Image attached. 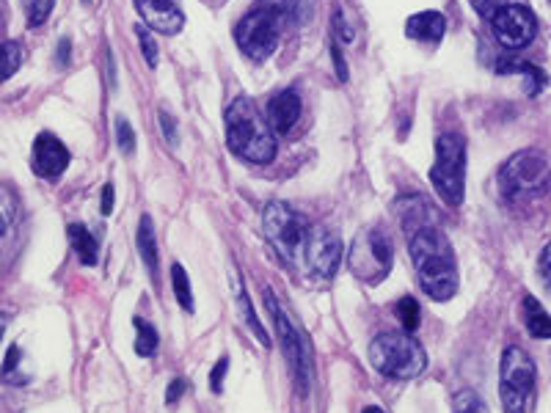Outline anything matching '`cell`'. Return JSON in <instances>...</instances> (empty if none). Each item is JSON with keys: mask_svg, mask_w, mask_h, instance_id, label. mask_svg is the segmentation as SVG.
Listing matches in <instances>:
<instances>
[{"mask_svg": "<svg viewBox=\"0 0 551 413\" xmlns=\"http://www.w3.org/2000/svg\"><path fill=\"white\" fill-rule=\"evenodd\" d=\"M138 14L144 17V25L149 31L174 36L180 34L185 25V12L182 0H133Z\"/></svg>", "mask_w": 551, "mask_h": 413, "instance_id": "cell-13", "label": "cell"}, {"mask_svg": "<svg viewBox=\"0 0 551 413\" xmlns=\"http://www.w3.org/2000/svg\"><path fill=\"white\" fill-rule=\"evenodd\" d=\"M116 144H119V149H122L124 155H133L135 152V133L124 116L116 119Z\"/></svg>", "mask_w": 551, "mask_h": 413, "instance_id": "cell-31", "label": "cell"}, {"mask_svg": "<svg viewBox=\"0 0 551 413\" xmlns=\"http://www.w3.org/2000/svg\"><path fill=\"white\" fill-rule=\"evenodd\" d=\"M23 64V47L17 42H0V83L9 80Z\"/></svg>", "mask_w": 551, "mask_h": 413, "instance_id": "cell-24", "label": "cell"}, {"mask_svg": "<svg viewBox=\"0 0 551 413\" xmlns=\"http://www.w3.org/2000/svg\"><path fill=\"white\" fill-rule=\"evenodd\" d=\"M538 369L524 347L510 345L499 364V397L505 413H532Z\"/></svg>", "mask_w": 551, "mask_h": 413, "instance_id": "cell-4", "label": "cell"}, {"mask_svg": "<svg viewBox=\"0 0 551 413\" xmlns=\"http://www.w3.org/2000/svg\"><path fill=\"white\" fill-rule=\"evenodd\" d=\"M23 6H25V17H28V23L45 25L50 12H53V6H56V0H23Z\"/></svg>", "mask_w": 551, "mask_h": 413, "instance_id": "cell-27", "label": "cell"}, {"mask_svg": "<svg viewBox=\"0 0 551 413\" xmlns=\"http://www.w3.org/2000/svg\"><path fill=\"white\" fill-rule=\"evenodd\" d=\"M430 182L444 204L461 207L463 190H466V141H463V135H439L436 163L430 168Z\"/></svg>", "mask_w": 551, "mask_h": 413, "instance_id": "cell-7", "label": "cell"}, {"mask_svg": "<svg viewBox=\"0 0 551 413\" xmlns=\"http://www.w3.org/2000/svg\"><path fill=\"white\" fill-rule=\"evenodd\" d=\"M496 72H499V75H521V78L527 80L529 97H535V94L546 86V72L540 67H535V64L518 61V58H505V61H499V64H496Z\"/></svg>", "mask_w": 551, "mask_h": 413, "instance_id": "cell-18", "label": "cell"}, {"mask_svg": "<svg viewBox=\"0 0 551 413\" xmlns=\"http://www.w3.org/2000/svg\"><path fill=\"white\" fill-rule=\"evenodd\" d=\"M102 213H113V185H105V190H102Z\"/></svg>", "mask_w": 551, "mask_h": 413, "instance_id": "cell-39", "label": "cell"}, {"mask_svg": "<svg viewBox=\"0 0 551 413\" xmlns=\"http://www.w3.org/2000/svg\"><path fill=\"white\" fill-rule=\"evenodd\" d=\"M265 303H268V312L273 314V323H276V336L282 342L284 358L293 369L295 383H298V391L301 394H309V386H312V372H315V356H312V345L298 328L293 325V320L284 314V309L276 301L273 292H265Z\"/></svg>", "mask_w": 551, "mask_h": 413, "instance_id": "cell-8", "label": "cell"}, {"mask_svg": "<svg viewBox=\"0 0 551 413\" xmlns=\"http://www.w3.org/2000/svg\"><path fill=\"white\" fill-rule=\"evenodd\" d=\"M524 323H527V331L535 339H551V317L549 312L535 301V295H527L524 298Z\"/></svg>", "mask_w": 551, "mask_h": 413, "instance_id": "cell-21", "label": "cell"}, {"mask_svg": "<svg viewBox=\"0 0 551 413\" xmlns=\"http://www.w3.org/2000/svg\"><path fill=\"white\" fill-rule=\"evenodd\" d=\"M370 364L383 378L411 380L428 369V353L411 334H381L372 339Z\"/></svg>", "mask_w": 551, "mask_h": 413, "instance_id": "cell-3", "label": "cell"}, {"mask_svg": "<svg viewBox=\"0 0 551 413\" xmlns=\"http://www.w3.org/2000/svg\"><path fill=\"white\" fill-rule=\"evenodd\" d=\"M262 226H265V235H268L270 246L276 248V254L287 265H295L301 259L306 232H309L304 215L295 213L293 207H287L284 201H268L265 213H262Z\"/></svg>", "mask_w": 551, "mask_h": 413, "instance_id": "cell-9", "label": "cell"}, {"mask_svg": "<svg viewBox=\"0 0 551 413\" xmlns=\"http://www.w3.org/2000/svg\"><path fill=\"white\" fill-rule=\"evenodd\" d=\"M160 127H163V135H166V141H169V146H177V122L171 119V113L160 111Z\"/></svg>", "mask_w": 551, "mask_h": 413, "instance_id": "cell-35", "label": "cell"}, {"mask_svg": "<svg viewBox=\"0 0 551 413\" xmlns=\"http://www.w3.org/2000/svg\"><path fill=\"white\" fill-rule=\"evenodd\" d=\"M135 34H138V42H141V53L147 58V64L152 69L158 67V47H155V39H152V31L147 25H135Z\"/></svg>", "mask_w": 551, "mask_h": 413, "instance_id": "cell-30", "label": "cell"}, {"mask_svg": "<svg viewBox=\"0 0 551 413\" xmlns=\"http://www.w3.org/2000/svg\"><path fill=\"white\" fill-rule=\"evenodd\" d=\"M400 224L408 237L411 262L417 268L419 284L433 301H450L458 292V262L452 243L441 229V221L430 201L408 196L400 201Z\"/></svg>", "mask_w": 551, "mask_h": 413, "instance_id": "cell-1", "label": "cell"}, {"mask_svg": "<svg viewBox=\"0 0 551 413\" xmlns=\"http://www.w3.org/2000/svg\"><path fill=\"white\" fill-rule=\"evenodd\" d=\"M364 413H383L381 408H375V405H370V408H364Z\"/></svg>", "mask_w": 551, "mask_h": 413, "instance_id": "cell-42", "label": "cell"}, {"mask_svg": "<svg viewBox=\"0 0 551 413\" xmlns=\"http://www.w3.org/2000/svg\"><path fill=\"white\" fill-rule=\"evenodd\" d=\"M273 6H279L284 17H293L298 23H304L309 12H312V0H270Z\"/></svg>", "mask_w": 551, "mask_h": 413, "instance_id": "cell-29", "label": "cell"}, {"mask_svg": "<svg viewBox=\"0 0 551 413\" xmlns=\"http://www.w3.org/2000/svg\"><path fill=\"white\" fill-rule=\"evenodd\" d=\"M334 67H337V75L339 80H348V64H345V58H342V50H339L337 45H334Z\"/></svg>", "mask_w": 551, "mask_h": 413, "instance_id": "cell-38", "label": "cell"}, {"mask_svg": "<svg viewBox=\"0 0 551 413\" xmlns=\"http://www.w3.org/2000/svg\"><path fill=\"white\" fill-rule=\"evenodd\" d=\"M284 12L273 3H257L248 14H243V20L237 23L235 39L237 47L246 53L251 61H265L273 56V50L279 47L284 31Z\"/></svg>", "mask_w": 551, "mask_h": 413, "instance_id": "cell-5", "label": "cell"}, {"mask_svg": "<svg viewBox=\"0 0 551 413\" xmlns=\"http://www.w3.org/2000/svg\"><path fill=\"white\" fill-rule=\"evenodd\" d=\"M17 369H20V347L12 345L9 347V353H6V364H3V380L17 386V375H14Z\"/></svg>", "mask_w": 551, "mask_h": 413, "instance_id": "cell-32", "label": "cell"}, {"mask_svg": "<svg viewBox=\"0 0 551 413\" xmlns=\"http://www.w3.org/2000/svg\"><path fill=\"white\" fill-rule=\"evenodd\" d=\"M69 39H61V45H58V64H61V67H67L69 64Z\"/></svg>", "mask_w": 551, "mask_h": 413, "instance_id": "cell-40", "label": "cell"}, {"mask_svg": "<svg viewBox=\"0 0 551 413\" xmlns=\"http://www.w3.org/2000/svg\"><path fill=\"white\" fill-rule=\"evenodd\" d=\"M394 262V246L386 232L381 229H367L353 240V251H350V270L359 279L378 284L389 276Z\"/></svg>", "mask_w": 551, "mask_h": 413, "instance_id": "cell-10", "label": "cell"}, {"mask_svg": "<svg viewBox=\"0 0 551 413\" xmlns=\"http://www.w3.org/2000/svg\"><path fill=\"white\" fill-rule=\"evenodd\" d=\"M171 281H174V295H177V303H180L185 312L191 314L196 306H193V290H191V279H188V273L182 268L180 262L171 268Z\"/></svg>", "mask_w": 551, "mask_h": 413, "instance_id": "cell-25", "label": "cell"}, {"mask_svg": "<svg viewBox=\"0 0 551 413\" xmlns=\"http://www.w3.org/2000/svg\"><path fill=\"white\" fill-rule=\"evenodd\" d=\"M237 281V303H240V312H243V320H246V325L254 331V336L259 339V345L262 347H270V336L268 331L262 328V323L257 320V314H254V306H251V301H248V292L243 290V284H240V279Z\"/></svg>", "mask_w": 551, "mask_h": 413, "instance_id": "cell-23", "label": "cell"}, {"mask_svg": "<svg viewBox=\"0 0 551 413\" xmlns=\"http://www.w3.org/2000/svg\"><path fill=\"white\" fill-rule=\"evenodd\" d=\"M6 325H9V317H6V314H0V336H3V331H6Z\"/></svg>", "mask_w": 551, "mask_h": 413, "instance_id": "cell-41", "label": "cell"}, {"mask_svg": "<svg viewBox=\"0 0 551 413\" xmlns=\"http://www.w3.org/2000/svg\"><path fill=\"white\" fill-rule=\"evenodd\" d=\"M301 108H304V105H301L298 91H279V94L268 102V124L279 135H287L295 124H298V119H301Z\"/></svg>", "mask_w": 551, "mask_h": 413, "instance_id": "cell-16", "label": "cell"}, {"mask_svg": "<svg viewBox=\"0 0 551 413\" xmlns=\"http://www.w3.org/2000/svg\"><path fill=\"white\" fill-rule=\"evenodd\" d=\"M135 331H138V339H135V353L144 358L155 356L160 345V336L158 331H155V325H149L147 320L135 317Z\"/></svg>", "mask_w": 551, "mask_h": 413, "instance_id": "cell-22", "label": "cell"}, {"mask_svg": "<svg viewBox=\"0 0 551 413\" xmlns=\"http://www.w3.org/2000/svg\"><path fill=\"white\" fill-rule=\"evenodd\" d=\"M301 257L312 276L331 279L337 276L339 262H342V243L328 226H309Z\"/></svg>", "mask_w": 551, "mask_h": 413, "instance_id": "cell-11", "label": "cell"}, {"mask_svg": "<svg viewBox=\"0 0 551 413\" xmlns=\"http://www.w3.org/2000/svg\"><path fill=\"white\" fill-rule=\"evenodd\" d=\"M469 3L474 6V12L480 14L483 20H488V23L494 20V14L499 12V6H502V0H469Z\"/></svg>", "mask_w": 551, "mask_h": 413, "instance_id": "cell-33", "label": "cell"}, {"mask_svg": "<svg viewBox=\"0 0 551 413\" xmlns=\"http://www.w3.org/2000/svg\"><path fill=\"white\" fill-rule=\"evenodd\" d=\"M538 268H540V279L546 281V284H549V287H551V243L546 248H543Z\"/></svg>", "mask_w": 551, "mask_h": 413, "instance_id": "cell-37", "label": "cell"}, {"mask_svg": "<svg viewBox=\"0 0 551 413\" xmlns=\"http://www.w3.org/2000/svg\"><path fill=\"white\" fill-rule=\"evenodd\" d=\"M135 243H138V254L144 259V265L149 268V273L158 276V240H155V226H152V218H149V215L141 218Z\"/></svg>", "mask_w": 551, "mask_h": 413, "instance_id": "cell-19", "label": "cell"}, {"mask_svg": "<svg viewBox=\"0 0 551 413\" xmlns=\"http://www.w3.org/2000/svg\"><path fill=\"white\" fill-rule=\"evenodd\" d=\"M491 28H494V36L507 50H521V47H527L535 39V34H538V20H535V14L529 12L527 6H521V3H505L494 14Z\"/></svg>", "mask_w": 551, "mask_h": 413, "instance_id": "cell-12", "label": "cell"}, {"mask_svg": "<svg viewBox=\"0 0 551 413\" xmlns=\"http://www.w3.org/2000/svg\"><path fill=\"white\" fill-rule=\"evenodd\" d=\"M36 177L56 179L61 177L69 166V149L58 141L53 133H42L36 138L34 155H31Z\"/></svg>", "mask_w": 551, "mask_h": 413, "instance_id": "cell-14", "label": "cell"}, {"mask_svg": "<svg viewBox=\"0 0 551 413\" xmlns=\"http://www.w3.org/2000/svg\"><path fill=\"white\" fill-rule=\"evenodd\" d=\"M229 372V358H218V364H215L213 375H210V383H213L215 394H221L224 389V375Z\"/></svg>", "mask_w": 551, "mask_h": 413, "instance_id": "cell-34", "label": "cell"}, {"mask_svg": "<svg viewBox=\"0 0 551 413\" xmlns=\"http://www.w3.org/2000/svg\"><path fill=\"white\" fill-rule=\"evenodd\" d=\"M397 314H400V323H403L405 331H417L419 328V303L405 295L403 301L397 303Z\"/></svg>", "mask_w": 551, "mask_h": 413, "instance_id": "cell-28", "label": "cell"}, {"mask_svg": "<svg viewBox=\"0 0 551 413\" xmlns=\"http://www.w3.org/2000/svg\"><path fill=\"white\" fill-rule=\"evenodd\" d=\"M551 179V163L535 149H524L499 168V190L507 201H527L540 196Z\"/></svg>", "mask_w": 551, "mask_h": 413, "instance_id": "cell-6", "label": "cell"}, {"mask_svg": "<svg viewBox=\"0 0 551 413\" xmlns=\"http://www.w3.org/2000/svg\"><path fill=\"white\" fill-rule=\"evenodd\" d=\"M185 391H188V380L174 378V380H171L169 391H166V402H169V405H177V400H180Z\"/></svg>", "mask_w": 551, "mask_h": 413, "instance_id": "cell-36", "label": "cell"}, {"mask_svg": "<svg viewBox=\"0 0 551 413\" xmlns=\"http://www.w3.org/2000/svg\"><path fill=\"white\" fill-rule=\"evenodd\" d=\"M405 34L408 39H417V42H441L447 34V20L439 12H419L414 17H408L405 23Z\"/></svg>", "mask_w": 551, "mask_h": 413, "instance_id": "cell-17", "label": "cell"}, {"mask_svg": "<svg viewBox=\"0 0 551 413\" xmlns=\"http://www.w3.org/2000/svg\"><path fill=\"white\" fill-rule=\"evenodd\" d=\"M20 229V199L9 185H0V268L6 265V254H14Z\"/></svg>", "mask_w": 551, "mask_h": 413, "instance_id": "cell-15", "label": "cell"}, {"mask_svg": "<svg viewBox=\"0 0 551 413\" xmlns=\"http://www.w3.org/2000/svg\"><path fill=\"white\" fill-rule=\"evenodd\" d=\"M452 413H488V405L474 389H461L452 400Z\"/></svg>", "mask_w": 551, "mask_h": 413, "instance_id": "cell-26", "label": "cell"}, {"mask_svg": "<svg viewBox=\"0 0 551 413\" xmlns=\"http://www.w3.org/2000/svg\"><path fill=\"white\" fill-rule=\"evenodd\" d=\"M69 243H72V251L78 254V259L83 265H97V259H100V246H97V240L91 235L89 229L83 224H72L67 229Z\"/></svg>", "mask_w": 551, "mask_h": 413, "instance_id": "cell-20", "label": "cell"}, {"mask_svg": "<svg viewBox=\"0 0 551 413\" xmlns=\"http://www.w3.org/2000/svg\"><path fill=\"white\" fill-rule=\"evenodd\" d=\"M226 144L246 163H270L276 157V138L268 119L259 113L254 100L237 97L226 108Z\"/></svg>", "mask_w": 551, "mask_h": 413, "instance_id": "cell-2", "label": "cell"}, {"mask_svg": "<svg viewBox=\"0 0 551 413\" xmlns=\"http://www.w3.org/2000/svg\"><path fill=\"white\" fill-rule=\"evenodd\" d=\"M83 3H89V0H83Z\"/></svg>", "mask_w": 551, "mask_h": 413, "instance_id": "cell-43", "label": "cell"}]
</instances>
